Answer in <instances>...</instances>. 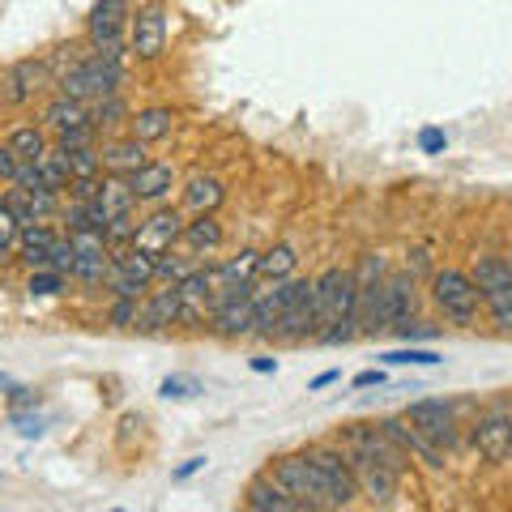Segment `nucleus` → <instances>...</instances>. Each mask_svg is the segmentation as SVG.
Returning a JSON list of instances; mask_svg holds the SVG:
<instances>
[{
	"label": "nucleus",
	"mask_w": 512,
	"mask_h": 512,
	"mask_svg": "<svg viewBox=\"0 0 512 512\" xmlns=\"http://www.w3.org/2000/svg\"><path fill=\"white\" fill-rule=\"evenodd\" d=\"M384 367H440L444 355H436V350H427V346H402V350H384L380 355Z\"/></svg>",
	"instance_id": "31"
},
{
	"label": "nucleus",
	"mask_w": 512,
	"mask_h": 512,
	"mask_svg": "<svg viewBox=\"0 0 512 512\" xmlns=\"http://www.w3.org/2000/svg\"><path fill=\"white\" fill-rule=\"evenodd\" d=\"M508 457H512V453H508Z\"/></svg>",
	"instance_id": "48"
},
{
	"label": "nucleus",
	"mask_w": 512,
	"mask_h": 512,
	"mask_svg": "<svg viewBox=\"0 0 512 512\" xmlns=\"http://www.w3.org/2000/svg\"><path fill=\"white\" fill-rule=\"evenodd\" d=\"M269 478L291 491L303 512H329V508H333V504H329V491H325V478H320L316 461L308 457V448H303V453H282V457H274V466H269Z\"/></svg>",
	"instance_id": "4"
},
{
	"label": "nucleus",
	"mask_w": 512,
	"mask_h": 512,
	"mask_svg": "<svg viewBox=\"0 0 512 512\" xmlns=\"http://www.w3.org/2000/svg\"><path fill=\"white\" fill-rule=\"evenodd\" d=\"M312 308H316V342L320 346H346L359 338L355 316V269H325L312 278Z\"/></svg>",
	"instance_id": "2"
},
{
	"label": "nucleus",
	"mask_w": 512,
	"mask_h": 512,
	"mask_svg": "<svg viewBox=\"0 0 512 512\" xmlns=\"http://www.w3.org/2000/svg\"><path fill=\"white\" fill-rule=\"evenodd\" d=\"M9 423H13V431H18L22 440H39L47 431V419L39 414V406L35 410H9Z\"/></svg>",
	"instance_id": "35"
},
{
	"label": "nucleus",
	"mask_w": 512,
	"mask_h": 512,
	"mask_svg": "<svg viewBox=\"0 0 512 512\" xmlns=\"http://www.w3.org/2000/svg\"><path fill=\"white\" fill-rule=\"evenodd\" d=\"M60 158H64V171H69V180H90V175H103V163H99V146L60 150Z\"/></svg>",
	"instance_id": "32"
},
{
	"label": "nucleus",
	"mask_w": 512,
	"mask_h": 512,
	"mask_svg": "<svg viewBox=\"0 0 512 512\" xmlns=\"http://www.w3.org/2000/svg\"><path fill=\"white\" fill-rule=\"evenodd\" d=\"M431 303L453 325H474L483 299H478V286L466 269H440V274H431Z\"/></svg>",
	"instance_id": "5"
},
{
	"label": "nucleus",
	"mask_w": 512,
	"mask_h": 512,
	"mask_svg": "<svg viewBox=\"0 0 512 512\" xmlns=\"http://www.w3.org/2000/svg\"><path fill=\"white\" fill-rule=\"evenodd\" d=\"M222 201H227V188H222L218 175H192L184 184V205L192 214H218Z\"/></svg>",
	"instance_id": "29"
},
{
	"label": "nucleus",
	"mask_w": 512,
	"mask_h": 512,
	"mask_svg": "<svg viewBox=\"0 0 512 512\" xmlns=\"http://www.w3.org/2000/svg\"><path fill=\"white\" fill-rule=\"evenodd\" d=\"M457 402H444V397H419V402L406 406V423H414L423 431V436L444 448V453H453L461 444V423H457Z\"/></svg>",
	"instance_id": "9"
},
{
	"label": "nucleus",
	"mask_w": 512,
	"mask_h": 512,
	"mask_svg": "<svg viewBox=\"0 0 512 512\" xmlns=\"http://www.w3.org/2000/svg\"><path fill=\"white\" fill-rule=\"evenodd\" d=\"M269 342H286V346H299V342H316V308H312V278H295V295L286 303V312L278 320L274 338Z\"/></svg>",
	"instance_id": "15"
},
{
	"label": "nucleus",
	"mask_w": 512,
	"mask_h": 512,
	"mask_svg": "<svg viewBox=\"0 0 512 512\" xmlns=\"http://www.w3.org/2000/svg\"><path fill=\"white\" fill-rule=\"evenodd\" d=\"M308 457L316 461L320 478H325V491H329V504L333 508H350L359 500V483H355V470L342 453V444H312Z\"/></svg>",
	"instance_id": "13"
},
{
	"label": "nucleus",
	"mask_w": 512,
	"mask_h": 512,
	"mask_svg": "<svg viewBox=\"0 0 512 512\" xmlns=\"http://www.w3.org/2000/svg\"><path fill=\"white\" fill-rule=\"evenodd\" d=\"M384 278L389 265L384 256L367 252L355 265V316H359V333H380V299H384Z\"/></svg>",
	"instance_id": "11"
},
{
	"label": "nucleus",
	"mask_w": 512,
	"mask_h": 512,
	"mask_svg": "<svg viewBox=\"0 0 512 512\" xmlns=\"http://www.w3.org/2000/svg\"><path fill=\"white\" fill-rule=\"evenodd\" d=\"M406 342H427V338H436V325H427V320H410V325L397 329Z\"/></svg>",
	"instance_id": "42"
},
{
	"label": "nucleus",
	"mask_w": 512,
	"mask_h": 512,
	"mask_svg": "<svg viewBox=\"0 0 512 512\" xmlns=\"http://www.w3.org/2000/svg\"><path fill=\"white\" fill-rule=\"evenodd\" d=\"M180 248H188L192 256H210L222 248V222L214 214H192V222H184L180 231Z\"/></svg>",
	"instance_id": "25"
},
{
	"label": "nucleus",
	"mask_w": 512,
	"mask_h": 512,
	"mask_svg": "<svg viewBox=\"0 0 512 512\" xmlns=\"http://www.w3.org/2000/svg\"><path fill=\"white\" fill-rule=\"evenodd\" d=\"M470 440H474V448L487 461H504L512 453V402H508V397H500V402H487L483 410L474 414Z\"/></svg>",
	"instance_id": "12"
},
{
	"label": "nucleus",
	"mask_w": 512,
	"mask_h": 512,
	"mask_svg": "<svg viewBox=\"0 0 512 512\" xmlns=\"http://www.w3.org/2000/svg\"><path fill=\"white\" fill-rule=\"evenodd\" d=\"M56 150H82V146H99V128L82 124V128H69V133H56L52 137Z\"/></svg>",
	"instance_id": "36"
},
{
	"label": "nucleus",
	"mask_w": 512,
	"mask_h": 512,
	"mask_svg": "<svg viewBox=\"0 0 512 512\" xmlns=\"http://www.w3.org/2000/svg\"><path fill=\"white\" fill-rule=\"evenodd\" d=\"M180 231H184V214L171 210V205H154V210L137 222L133 248H141L146 256H163L171 248H180Z\"/></svg>",
	"instance_id": "16"
},
{
	"label": "nucleus",
	"mask_w": 512,
	"mask_h": 512,
	"mask_svg": "<svg viewBox=\"0 0 512 512\" xmlns=\"http://www.w3.org/2000/svg\"><path fill=\"white\" fill-rule=\"evenodd\" d=\"M444 146H448L444 128H423L419 133V154H444Z\"/></svg>",
	"instance_id": "41"
},
{
	"label": "nucleus",
	"mask_w": 512,
	"mask_h": 512,
	"mask_svg": "<svg viewBox=\"0 0 512 512\" xmlns=\"http://www.w3.org/2000/svg\"><path fill=\"white\" fill-rule=\"evenodd\" d=\"M171 325H180V291L175 282H163L158 291L141 295V308H137V333H163Z\"/></svg>",
	"instance_id": "19"
},
{
	"label": "nucleus",
	"mask_w": 512,
	"mask_h": 512,
	"mask_svg": "<svg viewBox=\"0 0 512 512\" xmlns=\"http://www.w3.org/2000/svg\"><path fill=\"white\" fill-rule=\"evenodd\" d=\"M295 265H299V252H295V244L282 239V244L256 256V282H286V278H295Z\"/></svg>",
	"instance_id": "28"
},
{
	"label": "nucleus",
	"mask_w": 512,
	"mask_h": 512,
	"mask_svg": "<svg viewBox=\"0 0 512 512\" xmlns=\"http://www.w3.org/2000/svg\"><path fill=\"white\" fill-rule=\"evenodd\" d=\"M171 128H175V107H141L137 116H128L124 124V133L128 137H137L141 146H154V141H167L171 137Z\"/></svg>",
	"instance_id": "24"
},
{
	"label": "nucleus",
	"mask_w": 512,
	"mask_h": 512,
	"mask_svg": "<svg viewBox=\"0 0 512 512\" xmlns=\"http://www.w3.org/2000/svg\"><path fill=\"white\" fill-rule=\"evenodd\" d=\"M470 278L478 286V299H483L487 312L495 316V325L512 333V265L504 256H478Z\"/></svg>",
	"instance_id": "6"
},
{
	"label": "nucleus",
	"mask_w": 512,
	"mask_h": 512,
	"mask_svg": "<svg viewBox=\"0 0 512 512\" xmlns=\"http://www.w3.org/2000/svg\"><path fill=\"white\" fill-rule=\"evenodd\" d=\"M99 205H103V218L116 222V218H133L141 201L133 197V188H128L124 175H103V184H99Z\"/></svg>",
	"instance_id": "27"
},
{
	"label": "nucleus",
	"mask_w": 512,
	"mask_h": 512,
	"mask_svg": "<svg viewBox=\"0 0 512 512\" xmlns=\"http://www.w3.org/2000/svg\"><path fill=\"white\" fill-rule=\"evenodd\" d=\"M47 133H69V128H82V124H90V103H82V99H69V94H60V90H52L47 94V103H43V120H39Z\"/></svg>",
	"instance_id": "22"
},
{
	"label": "nucleus",
	"mask_w": 512,
	"mask_h": 512,
	"mask_svg": "<svg viewBox=\"0 0 512 512\" xmlns=\"http://www.w3.org/2000/svg\"><path fill=\"white\" fill-rule=\"evenodd\" d=\"M128 52L137 60H158L167 52V13L163 5H146L128 18Z\"/></svg>",
	"instance_id": "17"
},
{
	"label": "nucleus",
	"mask_w": 512,
	"mask_h": 512,
	"mask_svg": "<svg viewBox=\"0 0 512 512\" xmlns=\"http://www.w3.org/2000/svg\"><path fill=\"white\" fill-rule=\"evenodd\" d=\"M414 312H419V282H414L410 269H389L384 278V299H380V333H397L402 325H410Z\"/></svg>",
	"instance_id": "14"
},
{
	"label": "nucleus",
	"mask_w": 512,
	"mask_h": 512,
	"mask_svg": "<svg viewBox=\"0 0 512 512\" xmlns=\"http://www.w3.org/2000/svg\"><path fill=\"white\" fill-rule=\"evenodd\" d=\"M146 146H141L137 137H128V133H120V137H107L103 146H99V163H103V175H133L141 163H146Z\"/></svg>",
	"instance_id": "21"
},
{
	"label": "nucleus",
	"mask_w": 512,
	"mask_h": 512,
	"mask_svg": "<svg viewBox=\"0 0 512 512\" xmlns=\"http://www.w3.org/2000/svg\"><path fill=\"white\" fill-rule=\"evenodd\" d=\"M128 188H133V197L141 205H163L171 197V188H175V171H171V163H154V158H146V163L128 175Z\"/></svg>",
	"instance_id": "20"
},
{
	"label": "nucleus",
	"mask_w": 512,
	"mask_h": 512,
	"mask_svg": "<svg viewBox=\"0 0 512 512\" xmlns=\"http://www.w3.org/2000/svg\"><path fill=\"white\" fill-rule=\"evenodd\" d=\"M90 124L99 128V137H103V133H116L120 124H128V107H124L120 94H111V99L90 103Z\"/></svg>",
	"instance_id": "30"
},
{
	"label": "nucleus",
	"mask_w": 512,
	"mask_h": 512,
	"mask_svg": "<svg viewBox=\"0 0 512 512\" xmlns=\"http://www.w3.org/2000/svg\"><path fill=\"white\" fill-rule=\"evenodd\" d=\"M380 427H384V436H389L397 448H402L406 457H414V461H423L427 470H444L448 466V453L444 448H436L427 436L414 423H406V414H393V419H380Z\"/></svg>",
	"instance_id": "18"
},
{
	"label": "nucleus",
	"mask_w": 512,
	"mask_h": 512,
	"mask_svg": "<svg viewBox=\"0 0 512 512\" xmlns=\"http://www.w3.org/2000/svg\"><path fill=\"white\" fill-rule=\"evenodd\" d=\"M0 141L18 154V163H35V158H43L47 150H52V133H47L43 124H13Z\"/></svg>",
	"instance_id": "26"
},
{
	"label": "nucleus",
	"mask_w": 512,
	"mask_h": 512,
	"mask_svg": "<svg viewBox=\"0 0 512 512\" xmlns=\"http://www.w3.org/2000/svg\"><path fill=\"white\" fill-rule=\"evenodd\" d=\"M380 384H384V372H380V367H367V372L355 376V389H380Z\"/></svg>",
	"instance_id": "44"
},
{
	"label": "nucleus",
	"mask_w": 512,
	"mask_h": 512,
	"mask_svg": "<svg viewBox=\"0 0 512 512\" xmlns=\"http://www.w3.org/2000/svg\"><path fill=\"white\" fill-rule=\"evenodd\" d=\"M244 508H252V512H303L295 495L282 483H274L269 474L252 478V483L244 487Z\"/></svg>",
	"instance_id": "23"
},
{
	"label": "nucleus",
	"mask_w": 512,
	"mask_h": 512,
	"mask_svg": "<svg viewBox=\"0 0 512 512\" xmlns=\"http://www.w3.org/2000/svg\"><path fill=\"white\" fill-rule=\"evenodd\" d=\"M188 269H192V261H184L175 248L163 252V256H154V282H180Z\"/></svg>",
	"instance_id": "34"
},
{
	"label": "nucleus",
	"mask_w": 512,
	"mask_h": 512,
	"mask_svg": "<svg viewBox=\"0 0 512 512\" xmlns=\"http://www.w3.org/2000/svg\"><path fill=\"white\" fill-rule=\"evenodd\" d=\"M338 380H342V372H338V367H329V372H320V376L308 384V389L320 393V389H329V384H338Z\"/></svg>",
	"instance_id": "47"
},
{
	"label": "nucleus",
	"mask_w": 512,
	"mask_h": 512,
	"mask_svg": "<svg viewBox=\"0 0 512 512\" xmlns=\"http://www.w3.org/2000/svg\"><path fill=\"white\" fill-rule=\"evenodd\" d=\"M338 444L350 461V470H355L359 495H367L372 504H393V495L402 491L410 457L384 436V427L380 423H346Z\"/></svg>",
	"instance_id": "1"
},
{
	"label": "nucleus",
	"mask_w": 512,
	"mask_h": 512,
	"mask_svg": "<svg viewBox=\"0 0 512 512\" xmlns=\"http://www.w3.org/2000/svg\"><path fill=\"white\" fill-rule=\"evenodd\" d=\"M13 175H18V154L0 141V184H13Z\"/></svg>",
	"instance_id": "43"
},
{
	"label": "nucleus",
	"mask_w": 512,
	"mask_h": 512,
	"mask_svg": "<svg viewBox=\"0 0 512 512\" xmlns=\"http://www.w3.org/2000/svg\"><path fill=\"white\" fill-rule=\"evenodd\" d=\"M508 265H512V261H508Z\"/></svg>",
	"instance_id": "49"
},
{
	"label": "nucleus",
	"mask_w": 512,
	"mask_h": 512,
	"mask_svg": "<svg viewBox=\"0 0 512 512\" xmlns=\"http://www.w3.org/2000/svg\"><path fill=\"white\" fill-rule=\"evenodd\" d=\"M5 402H9V410H35V406H43V397H39V389H26V384H9Z\"/></svg>",
	"instance_id": "40"
},
{
	"label": "nucleus",
	"mask_w": 512,
	"mask_h": 512,
	"mask_svg": "<svg viewBox=\"0 0 512 512\" xmlns=\"http://www.w3.org/2000/svg\"><path fill=\"white\" fill-rule=\"evenodd\" d=\"M52 86H56V77H52V69H47V60L43 56H22L0 73V103L5 107H30Z\"/></svg>",
	"instance_id": "7"
},
{
	"label": "nucleus",
	"mask_w": 512,
	"mask_h": 512,
	"mask_svg": "<svg viewBox=\"0 0 512 512\" xmlns=\"http://www.w3.org/2000/svg\"><path fill=\"white\" fill-rule=\"evenodd\" d=\"M64 286H69V274H60V269H30V278H26V291L35 299H52Z\"/></svg>",
	"instance_id": "33"
},
{
	"label": "nucleus",
	"mask_w": 512,
	"mask_h": 512,
	"mask_svg": "<svg viewBox=\"0 0 512 512\" xmlns=\"http://www.w3.org/2000/svg\"><path fill=\"white\" fill-rule=\"evenodd\" d=\"M128 18H133V9H128V0H99V5L90 9L86 18V35H90V47L99 56H111V60H124L128 56Z\"/></svg>",
	"instance_id": "8"
},
{
	"label": "nucleus",
	"mask_w": 512,
	"mask_h": 512,
	"mask_svg": "<svg viewBox=\"0 0 512 512\" xmlns=\"http://www.w3.org/2000/svg\"><path fill=\"white\" fill-rule=\"evenodd\" d=\"M197 470H205V457H188V461H184V466H180V470H175L171 478H175V483H184V478H192V474H197Z\"/></svg>",
	"instance_id": "46"
},
{
	"label": "nucleus",
	"mask_w": 512,
	"mask_h": 512,
	"mask_svg": "<svg viewBox=\"0 0 512 512\" xmlns=\"http://www.w3.org/2000/svg\"><path fill=\"white\" fill-rule=\"evenodd\" d=\"M158 393H163L167 402H184V397H197L201 393V384L197 380H184V376H171V380L158 384Z\"/></svg>",
	"instance_id": "39"
},
{
	"label": "nucleus",
	"mask_w": 512,
	"mask_h": 512,
	"mask_svg": "<svg viewBox=\"0 0 512 512\" xmlns=\"http://www.w3.org/2000/svg\"><path fill=\"white\" fill-rule=\"evenodd\" d=\"M107 291L111 295H128V299H141L154 286V256H146L141 248L124 244V248H111V265H107Z\"/></svg>",
	"instance_id": "10"
},
{
	"label": "nucleus",
	"mask_w": 512,
	"mask_h": 512,
	"mask_svg": "<svg viewBox=\"0 0 512 512\" xmlns=\"http://www.w3.org/2000/svg\"><path fill=\"white\" fill-rule=\"evenodd\" d=\"M120 86H124V60L86 52L82 60L73 64V69H64V73L56 77L52 90L69 94V99H82V103H99V99H111V94H120Z\"/></svg>",
	"instance_id": "3"
},
{
	"label": "nucleus",
	"mask_w": 512,
	"mask_h": 512,
	"mask_svg": "<svg viewBox=\"0 0 512 512\" xmlns=\"http://www.w3.org/2000/svg\"><path fill=\"white\" fill-rule=\"evenodd\" d=\"M137 308H141V299H128V295H111V308H107L111 325H116V329H133V325H137Z\"/></svg>",
	"instance_id": "37"
},
{
	"label": "nucleus",
	"mask_w": 512,
	"mask_h": 512,
	"mask_svg": "<svg viewBox=\"0 0 512 512\" xmlns=\"http://www.w3.org/2000/svg\"><path fill=\"white\" fill-rule=\"evenodd\" d=\"M18 218H13L9 214V205L5 201H0V265H5L9 261V256H13V248H18Z\"/></svg>",
	"instance_id": "38"
},
{
	"label": "nucleus",
	"mask_w": 512,
	"mask_h": 512,
	"mask_svg": "<svg viewBox=\"0 0 512 512\" xmlns=\"http://www.w3.org/2000/svg\"><path fill=\"white\" fill-rule=\"evenodd\" d=\"M248 367H252L256 376H274V372H278V359H269V355H252V363H248Z\"/></svg>",
	"instance_id": "45"
}]
</instances>
